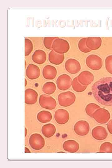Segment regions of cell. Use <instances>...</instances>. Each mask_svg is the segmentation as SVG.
I'll return each instance as SVG.
<instances>
[{
  "label": "cell",
  "instance_id": "1",
  "mask_svg": "<svg viewBox=\"0 0 112 168\" xmlns=\"http://www.w3.org/2000/svg\"><path fill=\"white\" fill-rule=\"evenodd\" d=\"M91 90L94 97L99 103L112 106V77L100 78L94 83Z\"/></svg>",
  "mask_w": 112,
  "mask_h": 168
},
{
  "label": "cell",
  "instance_id": "2",
  "mask_svg": "<svg viewBox=\"0 0 112 168\" xmlns=\"http://www.w3.org/2000/svg\"><path fill=\"white\" fill-rule=\"evenodd\" d=\"M76 100L74 94L70 91L63 92L58 96L59 105L63 107H68L72 105Z\"/></svg>",
  "mask_w": 112,
  "mask_h": 168
},
{
  "label": "cell",
  "instance_id": "3",
  "mask_svg": "<svg viewBox=\"0 0 112 168\" xmlns=\"http://www.w3.org/2000/svg\"><path fill=\"white\" fill-rule=\"evenodd\" d=\"M69 48V45L67 41L58 38L54 41L52 45L53 50L60 54H64L67 53Z\"/></svg>",
  "mask_w": 112,
  "mask_h": 168
},
{
  "label": "cell",
  "instance_id": "4",
  "mask_svg": "<svg viewBox=\"0 0 112 168\" xmlns=\"http://www.w3.org/2000/svg\"><path fill=\"white\" fill-rule=\"evenodd\" d=\"M39 102L42 107L49 110L54 109L57 105L56 101L54 98L45 94L40 96Z\"/></svg>",
  "mask_w": 112,
  "mask_h": 168
},
{
  "label": "cell",
  "instance_id": "5",
  "mask_svg": "<svg viewBox=\"0 0 112 168\" xmlns=\"http://www.w3.org/2000/svg\"><path fill=\"white\" fill-rule=\"evenodd\" d=\"M86 63L91 69L93 70L100 69L102 66L103 61L101 58L95 54H91L86 58Z\"/></svg>",
  "mask_w": 112,
  "mask_h": 168
},
{
  "label": "cell",
  "instance_id": "6",
  "mask_svg": "<svg viewBox=\"0 0 112 168\" xmlns=\"http://www.w3.org/2000/svg\"><path fill=\"white\" fill-rule=\"evenodd\" d=\"M29 143L30 147L35 150L42 149L45 145L44 138L40 134L34 133L31 135L29 139Z\"/></svg>",
  "mask_w": 112,
  "mask_h": 168
},
{
  "label": "cell",
  "instance_id": "7",
  "mask_svg": "<svg viewBox=\"0 0 112 168\" xmlns=\"http://www.w3.org/2000/svg\"><path fill=\"white\" fill-rule=\"evenodd\" d=\"M72 79L68 75L63 74L58 77L56 80L58 88L64 91L68 89L72 85Z\"/></svg>",
  "mask_w": 112,
  "mask_h": 168
},
{
  "label": "cell",
  "instance_id": "8",
  "mask_svg": "<svg viewBox=\"0 0 112 168\" xmlns=\"http://www.w3.org/2000/svg\"><path fill=\"white\" fill-rule=\"evenodd\" d=\"M92 117L98 123L103 124L106 123L109 120L110 118V114L107 110L100 108L95 111Z\"/></svg>",
  "mask_w": 112,
  "mask_h": 168
},
{
  "label": "cell",
  "instance_id": "9",
  "mask_svg": "<svg viewBox=\"0 0 112 168\" xmlns=\"http://www.w3.org/2000/svg\"><path fill=\"white\" fill-rule=\"evenodd\" d=\"M65 68L68 72L72 74L77 73L81 69V65L79 62L73 58L68 59L66 61Z\"/></svg>",
  "mask_w": 112,
  "mask_h": 168
},
{
  "label": "cell",
  "instance_id": "10",
  "mask_svg": "<svg viewBox=\"0 0 112 168\" xmlns=\"http://www.w3.org/2000/svg\"><path fill=\"white\" fill-rule=\"evenodd\" d=\"M89 129L88 123L84 120L78 121L76 123L74 127L75 132L80 136H84L87 134Z\"/></svg>",
  "mask_w": 112,
  "mask_h": 168
},
{
  "label": "cell",
  "instance_id": "11",
  "mask_svg": "<svg viewBox=\"0 0 112 168\" xmlns=\"http://www.w3.org/2000/svg\"><path fill=\"white\" fill-rule=\"evenodd\" d=\"M54 119L56 122L59 124H64L67 123L69 119V115L68 111L64 109H59L55 112Z\"/></svg>",
  "mask_w": 112,
  "mask_h": 168
},
{
  "label": "cell",
  "instance_id": "12",
  "mask_svg": "<svg viewBox=\"0 0 112 168\" xmlns=\"http://www.w3.org/2000/svg\"><path fill=\"white\" fill-rule=\"evenodd\" d=\"M38 94L31 88H28L25 91V102L27 105H33L37 101Z\"/></svg>",
  "mask_w": 112,
  "mask_h": 168
},
{
  "label": "cell",
  "instance_id": "13",
  "mask_svg": "<svg viewBox=\"0 0 112 168\" xmlns=\"http://www.w3.org/2000/svg\"><path fill=\"white\" fill-rule=\"evenodd\" d=\"M40 72L39 68L33 64H30L26 70V75L30 80H34L39 77Z\"/></svg>",
  "mask_w": 112,
  "mask_h": 168
},
{
  "label": "cell",
  "instance_id": "14",
  "mask_svg": "<svg viewBox=\"0 0 112 168\" xmlns=\"http://www.w3.org/2000/svg\"><path fill=\"white\" fill-rule=\"evenodd\" d=\"M77 78L78 81L81 84L87 86L93 81L94 76L89 71H85L82 72Z\"/></svg>",
  "mask_w": 112,
  "mask_h": 168
},
{
  "label": "cell",
  "instance_id": "15",
  "mask_svg": "<svg viewBox=\"0 0 112 168\" xmlns=\"http://www.w3.org/2000/svg\"><path fill=\"white\" fill-rule=\"evenodd\" d=\"M86 45L91 50L99 49L102 44V40L99 37H89L87 38Z\"/></svg>",
  "mask_w": 112,
  "mask_h": 168
},
{
  "label": "cell",
  "instance_id": "16",
  "mask_svg": "<svg viewBox=\"0 0 112 168\" xmlns=\"http://www.w3.org/2000/svg\"><path fill=\"white\" fill-rule=\"evenodd\" d=\"M92 135L95 139L101 140L105 139L107 138L108 133L105 128L101 126H98L93 129Z\"/></svg>",
  "mask_w": 112,
  "mask_h": 168
},
{
  "label": "cell",
  "instance_id": "17",
  "mask_svg": "<svg viewBox=\"0 0 112 168\" xmlns=\"http://www.w3.org/2000/svg\"><path fill=\"white\" fill-rule=\"evenodd\" d=\"M42 73L43 77L45 79L53 80L56 76L57 71L54 67L50 65H47L43 68Z\"/></svg>",
  "mask_w": 112,
  "mask_h": 168
},
{
  "label": "cell",
  "instance_id": "18",
  "mask_svg": "<svg viewBox=\"0 0 112 168\" xmlns=\"http://www.w3.org/2000/svg\"><path fill=\"white\" fill-rule=\"evenodd\" d=\"M64 58L63 54H60L52 50L49 54V60L51 63L58 65L63 62Z\"/></svg>",
  "mask_w": 112,
  "mask_h": 168
},
{
  "label": "cell",
  "instance_id": "19",
  "mask_svg": "<svg viewBox=\"0 0 112 168\" xmlns=\"http://www.w3.org/2000/svg\"><path fill=\"white\" fill-rule=\"evenodd\" d=\"M33 61L38 64H41L44 63L46 59V54L45 53L41 50H36L32 56Z\"/></svg>",
  "mask_w": 112,
  "mask_h": 168
},
{
  "label": "cell",
  "instance_id": "20",
  "mask_svg": "<svg viewBox=\"0 0 112 168\" xmlns=\"http://www.w3.org/2000/svg\"><path fill=\"white\" fill-rule=\"evenodd\" d=\"M63 147L65 151L71 152L77 151L79 148L78 143L73 140L65 141L63 144Z\"/></svg>",
  "mask_w": 112,
  "mask_h": 168
},
{
  "label": "cell",
  "instance_id": "21",
  "mask_svg": "<svg viewBox=\"0 0 112 168\" xmlns=\"http://www.w3.org/2000/svg\"><path fill=\"white\" fill-rule=\"evenodd\" d=\"M56 131L55 126L51 124H47L43 125L41 129L43 135L46 138H49L52 136Z\"/></svg>",
  "mask_w": 112,
  "mask_h": 168
},
{
  "label": "cell",
  "instance_id": "22",
  "mask_svg": "<svg viewBox=\"0 0 112 168\" xmlns=\"http://www.w3.org/2000/svg\"><path fill=\"white\" fill-rule=\"evenodd\" d=\"M37 118L38 120L41 123H44L49 122L52 119V115L48 111L43 110L37 114Z\"/></svg>",
  "mask_w": 112,
  "mask_h": 168
},
{
  "label": "cell",
  "instance_id": "23",
  "mask_svg": "<svg viewBox=\"0 0 112 168\" xmlns=\"http://www.w3.org/2000/svg\"><path fill=\"white\" fill-rule=\"evenodd\" d=\"M56 90V86L52 82H48L44 84L42 91L46 94L50 95L54 93Z\"/></svg>",
  "mask_w": 112,
  "mask_h": 168
},
{
  "label": "cell",
  "instance_id": "24",
  "mask_svg": "<svg viewBox=\"0 0 112 168\" xmlns=\"http://www.w3.org/2000/svg\"><path fill=\"white\" fill-rule=\"evenodd\" d=\"M72 85L74 90L77 92H82L85 90L87 87V86L84 85L79 82L77 77L73 79Z\"/></svg>",
  "mask_w": 112,
  "mask_h": 168
},
{
  "label": "cell",
  "instance_id": "25",
  "mask_svg": "<svg viewBox=\"0 0 112 168\" xmlns=\"http://www.w3.org/2000/svg\"><path fill=\"white\" fill-rule=\"evenodd\" d=\"M100 107L96 104L91 103L87 105L85 110L86 114L92 117L93 113Z\"/></svg>",
  "mask_w": 112,
  "mask_h": 168
},
{
  "label": "cell",
  "instance_id": "26",
  "mask_svg": "<svg viewBox=\"0 0 112 168\" xmlns=\"http://www.w3.org/2000/svg\"><path fill=\"white\" fill-rule=\"evenodd\" d=\"M87 38H84L81 39L78 43V47L79 49L82 52L87 53L90 52L91 50L86 46V40Z\"/></svg>",
  "mask_w": 112,
  "mask_h": 168
},
{
  "label": "cell",
  "instance_id": "27",
  "mask_svg": "<svg viewBox=\"0 0 112 168\" xmlns=\"http://www.w3.org/2000/svg\"><path fill=\"white\" fill-rule=\"evenodd\" d=\"M58 37H45L44 40V44L45 47L49 50H52V45L54 41L58 38Z\"/></svg>",
  "mask_w": 112,
  "mask_h": 168
},
{
  "label": "cell",
  "instance_id": "28",
  "mask_svg": "<svg viewBox=\"0 0 112 168\" xmlns=\"http://www.w3.org/2000/svg\"><path fill=\"white\" fill-rule=\"evenodd\" d=\"M25 56L29 55L32 52L33 49V44L31 41L28 39H25Z\"/></svg>",
  "mask_w": 112,
  "mask_h": 168
},
{
  "label": "cell",
  "instance_id": "29",
  "mask_svg": "<svg viewBox=\"0 0 112 168\" xmlns=\"http://www.w3.org/2000/svg\"><path fill=\"white\" fill-rule=\"evenodd\" d=\"M99 151L101 152H112V144L109 142H105L101 145Z\"/></svg>",
  "mask_w": 112,
  "mask_h": 168
},
{
  "label": "cell",
  "instance_id": "30",
  "mask_svg": "<svg viewBox=\"0 0 112 168\" xmlns=\"http://www.w3.org/2000/svg\"><path fill=\"white\" fill-rule=\"evenodd\" d=\"M105 68L110 73L112 74V55L106 57L105 60Z\"/></svg>",
  "mask_w": 112,
  "mask_h": 168
},
{
  "label": "cell",
  "instance_id": "31",
  "mask_svg": "<svg viewBox=\"0 0 112 168\" xmlns=\"http://www.w3.org/2000/svg\"><path fill=\"white\" fill-rule=\"evenodd\" d=\"M107 127L109 133L112 134V119L108 123Z\"/></svg>",
  "mask_w": 112,
  "mask_h": 168
},
{
  "label": "cell",
  "instance_id": "32",
  "mask_svg": "<svg viewBox=\"0 0 112 168\" xmlns=\"http://www.w3.org/2000/svg\"><path fill=\"white\" fill-rule=\"evenodd\" d=\"M25 152L26 153L30 152V151H29V149L28 148L25 147Z\"/></svg>",
  "mask_w": 112,
  "mask_h": 168
},
{
  "label": "cell",
  "instance_id": "33",
  "mask_svg": "<svg viewBox=\"0 0 112 168\" xmlns=\"http://www.w3.org/2000/svg\"><path fill=\"white\" fill-rule=\"evenodd\" d=\"M25 87H26L27 84V82L26 78H25Z\"/></svg>",
  "mask_w": 112,
  "mask_h": 168
},
{
  "label": "cell",
  "instance_id": "34",
  "mask_svg": "<svg viewBox=\"0 0 112 168\" xmlns=\"http://www.w3.org/2000/svg\"><path fill=\"white\" fill-rule=\"evenodd\" d=\"M25 131L26 132V133H25V136H26V133H27V130H26V128H25Z\"/></svg>",
  "mask_w": 112,
  "mask_h": 168
}]
</instances>
